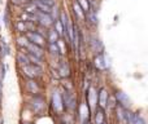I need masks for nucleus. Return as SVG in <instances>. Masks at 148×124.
<instances>
[{"label": "nucleus", "mask_w": 148, "mask_h": 124, "mask_svg": "<svg viewBox=\"0 0 148 124\" xmlns=\"http://www.w3.org/2000/svg\"><path fill=\"white\" fill-rule=\"evenodd\" d=\"M49 107L52 111L57 115L61 117L65 112V105H64V98H62V91L60 87L52 89L51 92V100H49Z\"/></svg>", "instance_id": "f03ea898"}, {"label": "nucleus", "mask_w": 148, "mask_h": 124, "mask_svg": "<svg viewBox=\"0 0 148 124\" xmlns=\"http://www.w3.org/2000/svg\"><path fill=\"white\" fill-rule=\"evenodd\" d=\"M104 124H109V123H108V122H105V123H104Z\"/></svg>", "instance_id": "c9c22d12"}, {"label": "nucleus", "mask_w": 148, "mask_h": 124, "mask_svg": "<svg viewBox=\"0 0 148 124\" xmlns=\"http://www.w3.org/2000/svg\"><path fill=\"white\" fill-rule=\"evenodd\" d=\"M56 68H57V73H59L61 80L72 78V67H70V63L68 62L66 57H61V58L57 61Z\"/></svg>", "instance_id": "1a4fd4ad"}, {"label": "nucleus", "mask_w": 148, "mask_h": 124, "mask_svg": "<svg viewBox=\"0 0 148 124\" xmlns=\"http://www.w3.org/2000/svg\"><path fill=\"white\" fill-rule=\"evenodd\" d=\"M86 22L90 23V25H92V26H97V23H99L97 13H96V10H95L94 8H91V9L86 13Z\"/></svg>", "instance_id": "aec40b11"}, {"label": "nucleus", "mask_w": 148, "mask_h": 124, "mask_svg": "<svg viewBox=\"0 0 148 124\" xmlns=\"http://www.w3.org/2000/svg\"><path fill=\"white\" fill-rule=\"evenodd\" d=\"M0 30H1V18H0Z\"/></svg>", "instance_id": "72a5a7b5"}, {"label": "nucleus", "mask_w": 148, "mask_h": 124, "mask_svg": "<svg viewBox=\"0 0 148 124\" xmlns=\"http://www.w3.org/2000/svg\"><path fill=\"white\" fill-rule=\"evenodd\" d=\"M10 54V47L4 39L0 40V56L1 57H7Z\"/></svg>", "instance_id": "a878e982"}, {"label": "nucleus", "mask_w": 148, "mask_h": 124, "mask_svg": "<svg viewBox=\"0 0 148 124\" xmlns=\"http://www.w3.org/2000/svg\"><path fill=\"white\" fill-rule=\"evenodd\" d=\"M1 96H3V78L0 74V101H1Z\"/></svg>", "instance_id": "7c9ffc66"}, {"label": "nucleus", "mask_w": 148, "mask_h": 124, "mask_svg": "<svg viewBox=\"0 0 148 124\" xmlns=\"http://www.w3.org/2000/svg\"><path fill=\"white\" fill-rule=\"evenodd\" d=\"M97 88L99 87H96L95 84H90L84 92V101L90 106L91 111H94L97 107Z\"/></svg>", "instance_id": "423d86ee"}, {"label": "nucleus", "mask_w": 148, "mask_h": 124, "mask_svg": "<svg viewBox=\"0 0 148 124\" xmlns=\"http://www.w3.org/2000/svg\"><path fill=\"white\" fill-rule=\"evenodd\" d=\"M31 1H33V0H31Z\"/></svg>", "instance_id": "4c0bfd02"}, {"label": "nucleus", "mask_w": 148, "mask_h": 124, "mask_svg": "<svg viewBox=\"0 0 148 124\" xmlns=\"http://www.w3.org/2000/svg\"><path fill=\"white\" fill-rule=\"evenodd\" d=\"M47 43H57V40L60 39L59 34L56 33V30H55L53 27L48 28V31H47Z\"/></svg>", "instance_id": "393cba45"}, {"label": "nucleus", "mask_w": 148, "mask_h": 124, "mask_svg": "<svg viewBox=\"0 0 148 124\" xmlns=\"http://www.w3.org/2000/svg\"><path fill=\"white\" fill-rule=\"evenodd\" d=\"M20 71L22 73L25 79H38L39 80L44 74V67L33 65V63H29V65L20 67Z\"/></svg>", "instance_id": "20e7f679"}, {"label": "nucleus", "mask_w": 148, "mask_h": 124, "mask_svg": "<svg viewBox=\"0 0 148 124\" xmlns=\"http://www.w3.org/2000/svg\"><path fill=\"white\" fill-rule=\"evenodd\" d=\"M53 28L56 30V33L59 34L60 38L64 39V36H65V28H64V26H62L61 21H60V20H56V21H55V23H53Z\"/></svg>", "instance_id": "cd10ccee"}, {"label": "nucleus", "mask_w": 148, "mask_h": 124, "mask_svg": "<svg viewBox=\"0 0 148 124\" xmlns=\"http://www.w3.org/2000/svg\"><path fill=\"white\" fill-rule=\"evenodd\" d=\"M68 45H69V44L65 41V39L60 38L59 40H57V47H59L60 56L61 57H66L68 56Z\"/></svg>", "instance_id": "b1692460"}, {"label": "nucleus", "mask_w": 148, "mask_h": 124, "mask_svg": "<svg viewBox=\"0 0 148 124\" xmlns=\"http://www.w3.org/2000/svg\"><path fill=\"white\" fill-rule=\"evenodd\" d=\"M26 38L33 44H36V45L43 47V48L47 47V39L43 35H40L39 33H36V31H29V33H26Z\"/></svg>", "instance_id": "ddd939ff"}, {"label": "nucleus", "mask_w": 148, "mask_h": 124, "mask_svg": "<svg viewBox=\"0 0 148 124\" xmlns=\"http://www.w3.org/2000/svg\"><path fill=\"white\" fill-rule=\"evenodd\" d=\"M26 49H27V53L33 54V56H35V57H39V58L46 60L47 51H46V48H43V47H39V45H36V44L29 43V45Z\"/></svg>", "instance_id": "2eb2a0df"}, {"label": "nucleus", "mask_w": 148, "mask_h": 124, "mask_svg": "<svg viewBox=\"0 0 148 124\" xmlns=\"http://www.w3.org/2000/svg\"><path fill=\"white\" fill-rule=\"evenodd\" d=\"M110 94L112 93L108 91L107 87H104V85L99 87V88H97V107H100V109L107 111L108 105H109Z\"/></svg>", "instance_id": "6e6552de"}, {"label": "nucleus", "mask_w": 148, "mask_h": 124, "mask_svg": "<svg viewBox=\"0 0 148 124\" xmlns=\"http://www.w3.org/2000/svg\"><path fill=\"white\" fill-rule=\"evenodd\" d=\"M92 124H104L107 122V111L100 107H96V109L92 111Z\"/></svg>", "instance_id": "dca6fc26"}, {"label": "nucleus", "mask_w": 148, "mask_h": 124, "mask_svg": "<svg viewBox=\"0 0 148 124\" xmlns=\"http://www.w3.org/2000/svg\"><path fill=\"white\" fill-rule=\"evenodd\" d=\"M126 124H147V122L139 112L130 109L126 110Z\"/></svg>", "instance_id": "4468645a"}, {"label": "nucleus", "mask_w": 148, "mask_h": 124, "mask_svg": "<svg viewBox=\"0 0 148 124\" xmlns=\"http://www.w3.org/2000/svg\"><path fill=\"white\" fill-rule=\"evenodd\" d=\"M46 51L52 58H55L56 61H59L61 58L60 56V51H59V47H57V43H47V47H46Z\"/></svg>", "instance_id": "6ab92c4d"}, {"label": "nucleus", "mask_w": 148, "mask_h": 124, "mask_svg": "<svg viewBox=\"0 0 148 124\" xmlns=\"http://www.w3.org/2000/svg\"><path fill=\"white\" fill-rule=\"evenodd\" d=\"M21 124H35L34 122H31V120H22Z\"/></svg>", "instance_id": "473e14b6"}, {"label": "nucleus", "mask_w": 148, "mask_h": 124, "mask_svg": "<svg viewBox=\"0 0 148 124\" xmlns=\"http://www.w3.org/2000/svg\"><path fill=\"white\" fill-rule=\"evenodd\" d=\"M0 102H1V101H0Z\"/></svg>", "instance_id": "58836bf2"}, {"label": "nucleus", "mask_w": 148, "mask_h": 124, "mask_svg": "<svg viewBox=\"0 0 148 124\" xmlns=\"http://www.w3.org/2000/svg\"><path fill=\"white\" fill-rule=\"evenodd\" d=\"M87 44H88V48H90V51L92 52L94 56L104 53V44H103V41L100 40L97 36L91 35L88 38V40H87Z\"/></svg>", "instance_id": "f8f14e48"}, {"label": "nucleus", "mask_w": 148, "mask_h": 124, "mask_svg": "<svg viewBox=\"0 0 148 124\" xmlns=\"http://www.w3.org/2000/svg\"><path fill=\"white\" fill-rule=\"evenodd\" d=\"M61 91H62V98H64V105H65V111L70 112V114H75L79 105L75 93L65 91V89H61Z\"/></svg>", "instance_id": "7ed1b4c3"}, {"label": "nucleus", "mask_w": 148, "mask_h": 124, "mask_svg": "<svg viewBox=\"0 0 148 124\" xmlns=\"http://www.w3.org/2000/svg\"><path fill=\"white\" fill-rule=\"evenodd\" d=\"M92 66H94V68L97 73H107V71L110 70V60L105 54V52L96 54L92 58Z\"/></svg>", "instance_id": "39448f33"}, {"label": "nucleus", "mask_w": 148, "mask_h": 124, "mask_svg": "<svg viewBox=\"0 0 148 124\" xmlns=\"http://www.w3.org/2000/svg\"><path fill=\"white\" fill-rule=\"evenodd\" d=\"M72 10L74 13V17L77 18V21H86V12L82 9L81 5L75 0H73L72 3Z\"/></svg>", "instance_id": "a211bd4d"}, {"label": "nucleus", "mask_w": 148, "mask_h": 124, "mask_svg": "<svg viewBox=\"0 0 148 124\" xmlns=\"http://www.w3.org/2000/svg\"><path fill=\"white\" fill-rule=\"evenodd\" d=\"M9 1H10V4H13V5H21L20 0H9Z\"/></svg>", "instance_id": "2f4dec72"}, {"label": "nucleus", "mask_w": 148, "mask_h": 124, "mask_svg": "<svg viewBox=\"0 0 148 124\" xmlns=\"http://www.w3.org/2000/svg\"><path fill=\"white\" fill-rule=\"evenodd\" d=\"M4 23H5V26H9V22H10V18H9V16H8V12H5V14H4Z\"/></svg>", "instance_id": "c756f323"}, {"label": "nucleus", "mask_w": 148, "mask_h": 124, "mask_svg": "<svg viewBox=\"0 0 148 124\" xmlns=\"http://www.w3.org/2000/svg\"><path fill=\"white\" fill-rule=\"evenodd\" d=\"M16 62H17V65L20 67L30 63V60H29L27 56V49H18L17 54H16Z\"/></svg>", "instance_id": "f3484780"}, {"label": "nucleus", "mask_w": 148, "mask_h": 124, "mask_svg": "<svg viewBox=\"0 0 148 124\" xmlns=\"http://www.w3.org/2000/svg\"><path fill=\"white\" fill-rule=\"evenodd\" d=\"M29 43H30V41L26 38V35H17V38H16V44H17L18 49H26Z\"/></svg>", "instance_id": "4be33fe9"}, {"label": "nucleus", "mask_w": 148, "mask_h": 124, "mask_svg": "<svg viewBox=\"0 0 148 124\" xmlns=\"http://www.w3.org/2000/svg\"><path fill=\"white\" fill-rule=\"evenodd\" d=\"M0 124H3V119H1V118H0Z\"/></svg>", "instance_id": "f704fd0d"}, {"label": "nucleus", "mask_w": 148, "mask_h": 124, "mask_svg": "<svg viewBox=\"0 0 148 124\" xmlns=\"http://www.w3.org/2000/svg\"><path fill=\"white\" fill-rule=\"evenodd\" d=\"M35 21H36V25L38 26H42V27L47 28V30L53 27V23H55V20L51 14L42 13V12H38L35 14Z\"/></svg>", "instance_id": "9b49d317"}, {"label": "nucleus", "mask_w": 148, "mask_h": 124, "mask_svg": "<svg viewBox=\"0 0 148 124\" xmlns=\"http://www.w3.org/2000/svg\"><path fill=\"white\" fill-rule=\"evenodd\" d=\"M77 3H78L79 5H81V8L84 10V12H88L90 9H91V3H90V0H75Z\"/></svg>", "instance_id": "c85d7f7f"}, {"label": "nucleus", "mask_w": 148, "mask_h": 124, "mask_svg": "<svg viewBox=\"0 0 148 124\" xmlns=\"http://www.w3.org/2000/svg\"><path fill=\"white\" fill-rule=\"evenodd\" d=\"M27 106L34 117L40 118L47 114L49 105H48V102H47V100L44 98L43 94H38V96H31L30 98H29Z\"/></svg>", "instance_id": "f257e3e1"}, {"label": "nucleus", "mask_w": 148, "mask_h": 124, "mask_svg": "<svg viewBox=\"0 0 148 124\" xmlns=\"http://www.w3.org/2000/svg\"><path fill=\"white\" fill-rule=\"evenodd\" d=\"M0 4H1V0H0Z\"/></svg>", "instance_id": "e433bc0d"}, {"label": "nucleus", "mask_w": 148, "mask_h": 124, "mask_svg": "<svg viewBox=\"0 0 148 124\" xmlns=\"http://www.w3.org/2000/svg\"><path fill=\"white\" fill-rule=\"evenodd\" d=\"M14 31H17L18 35H26V33H27V27H26V22H23V21H21L20 18H18L17 21L14 22Z\"/></svg>", "instance_id": "412c9836"}, {"label": "nucleus", "mask_w": 148, "mask_h": 124, "mask_svg": "<svg viewBox=\"0 0 148 124\" xmlns=\"http://www.w3.org/2000/svg\"><path fill=\"white\" fill-rule=\"evenodd\" d=\"M59 124H75V118H74V114H70V112L65 111L64 114L60 117V123Z\"/></svg>", "instance_id": "5701e85b"}, {"label": "nucleus", "mask_w": 148, "mask_h": 124, "mask_svg": "<svg viewBox=\"0 0 148 124\" xmlns=\"http://www.w3.org/2000/svg\"><path fill=\"white\" fill-rule=\"evenodd\" d=\"M23 12H26L27 14L35 16L36 13H38V9H36V5L34 4V1H30V3L23 5Z\"/></svg>", "instance_id": "bb28decb"}, {"label": "nucleus", "mask_w": 148, "mask_h": 124, "mask_svg": "<svg viewBox=\"0 0 148 124\" xmlns=\"http://www.w3.org/2000/svg\"><path fill=\"white\" fill-rule=\"evenodd\" d=\"M25 91L29 96H38L42 94V87L38 79H25Z\"/></svg>", "instance_id": "9d476101"}, {"label": "nucleus", "mask_w": 148, "mask_h": 124, "mask_svg": "<svg viewBox=\"0 0 148 124\" xmlns=\"http://www.w3.org/2000/svg\"><path fill=\"white\" fill-rule=\"evenodd\" d=\"M116 98V102H117V106L122 107L125 110H130L131 106H133V101H131L130 96H129L126 92H123L122 89H116L114 93H113Z\"/></svg>", "instance_id": "0eeeda50"}]
</instances>
